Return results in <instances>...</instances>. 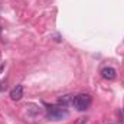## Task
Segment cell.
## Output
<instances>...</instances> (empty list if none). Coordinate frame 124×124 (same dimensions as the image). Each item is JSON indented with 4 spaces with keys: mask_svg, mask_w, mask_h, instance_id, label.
Wrapping results in <instances>:
<instances>
[{
    "mask_svg": "<svg viewBox=\"0 0 124 124\" xmlns=\"http://www.w3.org/2000/svg\"><path fill=\"white\" fill-rule=\"evenodd\" d=\"M93 102V98L88 95V94H79V95H75L74 97V101H72V105L75 110L78 111H87L90 108Z\"/></svg>",
    "mask_w": 124,
    "mask_h": 124,
    "instance_id": "6da1fadb",
    "label": "cell"
},
{
    "mask_svg": "<svg viewBox=\"0 0 124 124\" xmlns=\"http://www.w3.org/2000/svg\"><path fill=\"white\" fill-rule=\"evenodd\" d=\"M3 69H4V65H1V66H0V72H1Z\"/></svg>",
    "mask_w": 124,
    "mask_h": 124,
    "instance_id": "52a82bcc",
    "label": "cell"
},
{
    "mask_svg": "<svg viewBox=\"0 0 124 124\" xmlns=\"http://www.w3.org/2000/svg\"><path fill=\"white\" fill-rule=\"evenodd\" d=\"M3 90H6V85H4V82H0V91H3Z\"/></svg>",
    "mask_w": 124,
    "mask_h": 124,
    "instance_id": "8992f818",
    "label": "cell"
},
{
    "mask_svg": "<svg viewBox=\"0 0 124 124\" xmlns=\"http://www.w3.org/2000/svg\"><path fill=\"white\" fill-rule=\"evenodd\" d=\"M0 35H1V28H0Z\"/></svg>",
    "mask_w": 124,
    "mask_h": 124,
    "instance_id": "ba28073f",
    "label": "cell"
},
{
    "mask_svg": "<svg viewBox=\"0 0 124 124\" xmlns=\"http://www.w3.org/2000/svg\"><path fill=\"white\" fill-rule=\"evenodd\" d=\"M22 97H23V85H16L10 91V98L13 101H19V100H22Z\"/></svg>",
    "mask_w": 124,
    "mask_h": 124,
    "instance_id": "277c9868",
    "label": "cell"
},
{
    "mask_svg": "<svg viewBox=\"0 0 124 124\" xmlns=\"http://www.w3.org/2000/svg\"><path fill=\"white\" fill-rule=\"evenodd\" d=\"M48 116L52 120H61V118L68 116V110L63 105H59V104L58 105H51V107H48Z\"/></svg>",
    "mask_w": 124,
    "mask_h": 124,
    "instance_id": "7a4b0ae2",
    "label": "cell"
},
{
    "mask_svg": "<svg viewBox=\"0 0 124 124\" xmlns=\"http://www.w3.org/2000/svg\"><path fill=\"white\" fill-rule=\"evenodd\" d=\"M116 75H117V72H116V69L111 68V66H105V68L101 69V77H102L104 79H107V81H113V79L116 78Z\"/></svg>",
    "mask_w": 124,
    "mask_h": 124,
    "instance_id": "3957f363",
    "label": "cell"
},
{
    "mask_svg": "<svg viewBox=\"0 0 124 124\" xmlns=\"http://www.w3.org/2000/svg\"><path fill=\"white\" fill-rule=\"evenodd\" d=\"M72 101H74V97H72V95H63V97H61V98L58 100V104L66 107L68 104H72Z\"/></svg>",
    "mask_w": 124,
    "mask_h": 124,
    "instance_id": "5b68a950",
    "label": "cell"
}]
</instances>
